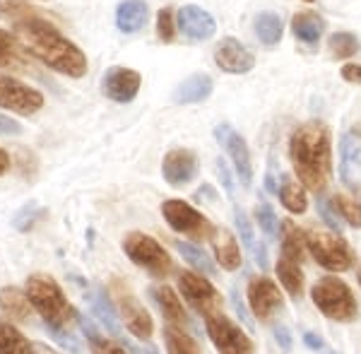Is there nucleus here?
<instances>
[{
	"instance_id": "obj_1",
	"label": "nucleus",
	"mask_w": 361,
	"mask_h": 354,
	"mask_svg": "<svg viewBox=\"0 0 361 354\" xmlns=\"http://www.w3.org/2000/svg\"><path fill=\"white\" fill-rule=\"evenodd\" d=\"M0 17L13 25V34L25 51L66 78H85L87 56L58 27L22 0H0Z\"/></svg>"
},
{
	"instance_id": "obj_2",
	"label": "nucleus",
	"mask_w": 361,
	"mask_h": 354,
	"mask_svg": "<svg viewBox=\"0 0 361 354\" xmlns=\"http://www.w3.org/2000/svg\"><path fill=\"white\" fill-rule=\"evenodd\" d=\"M289 161L304 188L323 193L333 173V145L323 121H308L289 138Z\"/></svg>"
},
{
	"instance_id": "obj_3",
	"label": "nucleus",
	"mask_w": 361,
	"mask_h": 354,
	"mask_svg": "<svg viewBox=\"0 0 361 354\" xmlns=\"http://www.w3.org/2000/svg\"><path fill=\"white\" fill-rule=\"evenodd\" d=\"M25 292L34 311L42 316L44 328H68L73 321H78V311L73 309L66 292L54 277L44 275V272L29 275L25 282Z\"/></svg>"
},
{
	"instance_id": "obj_4",
	"label": "nucleus",
	"mask_w": 361,
	"mask_h": 354,
	"mask_svg": "<svg viewBox=\"0 0 361 354\" xmlns=\"http://www.w3.org/2000/svg\"><path fill=\"white\" fill-rule=\"evenodd\" d=\"M311 299L316 309L330 321L349 323L359 316L357 297L352 294L349 284L342 282L340 277H320L311 289Z\"/></svg>"
},
{
	"instance_id": "obj_5",
	"label": "nucleus",
	"mask_w": 361,
	"mask_h": 354,
	"mask_svg": "<svg viewBox=\"0 0 361 354\" xmlns=\"http://www.w3.org/2000/svg\"><path fill=\"white\" fill-rule=\"evenodd\" d=\"M121 246H123V253L128 258H130L137 268H142L147 272L149 277L161 280V277H166L169 270L173 268L171 255H169L166 248L157 239H152V236L142 234V231H130V234H126Z\"/></svg>"
},
{
	"instance_id": "obj_6",
	"label": "nucleus",
	"mask_w": 361,
	"mask_h": 354,
	"mask_svg": "<svg viewBox=\"0 0 361 354\" xmlns=\"http://www.w3.org/2000/svg\"><path fill=\"white\" fill-rule=\"evenodd\" d=\"M306 246L318 265H323L330 272H347L354 265L352 246L335 231H318L308 229Z\"/></svg>"
},
{
	"instance_id": "obj_7",
	"label": "nucleus",
	"mask_w": 361,
	"mask_h": 354,
	"mask_svg": "<svg viewBox=\"0 0 361 354\" xmlns=\"http://www.w3.org/2000/svg\"><path fill=\"white\" fill-rule=\"evenodd\" d=\"M161 214H164L169 227L178 231V234L188 236V239L195 241L212 239L214 234L212 222L202 212H197L193 205H188L185 200H176V198L164 200L161 202Z\"/></svg>"
},
{
	"instance_id": "obj_8",
	"label": "nucleus",
	"mask_w": 361,
	"mask_h": 354,
	"mask_svg": "<svg viewBox=\"0 0 361 354\" xmlns=\"http://www.w3.org/2000/svg\"><path fill=\"white\" fill-rule=\"evenodd\" d=\"M178 292L180 297L188 301L190 309L205 318L222 309V294L217 292V287L207 277L197 275V272H180Z\"/></svg>"
},
{
	"instance_id": "obj_9",
	"label": "nucleus",
	"mask_w": 361,
	"mask_h": 354,
	"mask_svg": "<svg viewBox=\"0 0 361 354\" xmlns=\"http://www.w3.org/2000/svg\"><path fill=\"white\" fill-rule=\"evenodd\" d=\"M205 330L219 354H253L255 352L248 335L243 333L231 318L222 316L219 311L205 318Z\"/></svg>"
},
{
	"instance_id": "obj_10",
	"label": "nucleus",
	"mask_w": 361,
	"mask_h": 354,
	"mask_svg": "<svg viewBox=\"0 0 361 354\" xmlns=\"http://www.w3.org/2000/svg\"><path fill=\"white\" fill-rule=\"evenodd\" d=\"M111 292L116 294V304H118V313L123 316L128 330H130L133 338L137 340H149L152 338V330H154V323L149 318L147 309L137 301L135 294L126 287L121 280H114L111 284Z\"/></svg>"
},
{
	"instance_id": "obj_11",
	"label": "nucleus",
	"mask_w": 361,
	"mask_h": 354,
	"mask_svg": "<svg viewBox=\"0 0 361 354\" xmlns=\"http://www.w3.org/2000/svg\"><path fill=\"white\" fill-rule=\"evenodd\" d=\"M0 109H8L20 116H34L44 109V94L20 80L0 75Z\"/></svg>"
},
{
	"instance_id": "obj_12",
	"label": "nucleus",
	"mask_w": 361,
	"mask_h": 354,
	"mask_svg": "<svg viewBox=\"0 0 361 354\" xmlns=\"http://www.w3.org/2000/svg\"><path fill=\"white\" fill-rule=\"evenodd\" d=\"M214 140H217L219 147L229 154L231 164H234V169H236L238 181L243 185H250V181H253V161H250L248 145L243 140L241 133L229 123H219L214 128Z\"/></svg>"
},
{
	"instance_id": "obj_13",
	"label": "nucleus",
	"mask_w": 361,
	"mask_h": 354,
	"mask_svg": "<svg viewBox=\"0 0 361 354\" xmlns=\"http://www.w3.org/2000/svg\"><path fill=\"white\" fill-rule=\"evenodd\" d=\"M248 304H250V313H253L255 318L270 321V318L284 306V297L270 277L258 275L248 282Z\"/></svg>"
},
{
	"instance_id": "obj_14",
	"label": "nucleus",
	"mask_w": 361,
	"mask_h": 354,
	"mask_svg": "<svg viewBox=\"0 0 361 354\" xmlns=\"http://www.w3.org/2000/svg\"><path fill=\"white\" fill-rule=\"evenodd\" d=\"M140 87H142V75L133 68L114 66L102 78L104 97H109L116 104H130L137 97Z\"/></svg>"
},
{
	"instance_id": "obj_15",
	"label": "nucleus",
	"mask_w": 361,
	"mask_h": 354,
	"mask_svg": "<svg viewBox=\"0 0 361 354\" xmlns=\"http://www.w3.org/2000/svg\"><path fill=\"white\" fill-rule=\"evenodd\" d=\"M214 63L222 73L229 75H246L253 71L255 66V56L243 46L238 39L226 37L217 44L214 49Z\"/></svg>"
},
{
	"instance_id": "obj_16",
	"label": "nucleus",
	"mask_w": 361,
	"mask_h": 354,
	"mask_svg": "<svg viewBox=\"0 0 361 354\" xmlns=\"http://www.w3.org/2000/svg\"><path fill=\"white\" fill-rule=\"evenodd\" d=\"M197 169H200V164H197V157L195 152H190V149H171L164 161H161V176H164V181L169 185H188L193 178L197 176Z\"/></svg>"
},
{
	"instance_id": "obj_17",
	"label": "nucleus",
	"mask_w": 361,
	"mask_h": 354,
	"mask_svg": "<svg viewBox=\"0 0 361 354\" xmlns=\"http://www.w3.org/2000/svg\"><path fill=\"white\" fill-rule=\"evenodd\" d=\"M176 27L193 42H207L217 32L214 17L202 10L200 5H183L176 15Z\"/></svg>"
},
{
	"instance_id": "obj_18",
	"label": "nucleus",
	"mask_w": 361,
	"mask_h": 354,
	"mask_svg": "<svg viewBox=\"0 0 361 354\" xmlns=\"http://www.w3.org/2000/svg\"><path fill=\"white\" fill-rule=\"evenodd\" d=\"M0 68L17 73H32V58L13 32L0 29Z\"/></svg>"
},
{
	"instance_id": "obj_19",
	"label": "nucleus",
	"mask_w": 361,
	"mask_h": 354,
	"mask_svg": "<svg viewBox=\"0 0 361 354\" xmlns=\"http://www.w3.org/2000/svg\"><path fill=\"white\" fill-rule=\"evenodd\" d=\"M212 253L214 260L222 265L224 270L234 272L241 268V248L236 243V236L229 229H214L212 234Z\"/></svg>"
},
{
	"instance_id": "obj_20",
	"label": "nucleus",
	"mask_w": 361,
	"mask_h": 354,
	"mask_svg": "<svg viewBox=\"0 0 361 354\" xmlns=\"http://www.w3.org/2000/svg\"><path fill=\"white\" fill-rule=\"evenodd\" d=\"M149 8L145 0H123L116 8V27L123 34H137L140 29L147 25Z\"/></svg>"
},
{
	"instance_id": "obj_21",
	"label": "nucleus",
	"mask_w": 361,
	"mask_h": 354,
	"mask_svg": "<svg viewBox=\"0 0 361 354\" xmlns=\"http://www.w3.org/2000/svg\"><path fill=\"white\" fill-rule=\"evenodd\" d=\"M214 90L212 78L205 73H195L185 78L176 90H173V102L176 104H200L205 102Z\"/></svg>"
},
{
	"instance_id": "obj_22",
	"label": "nucleus",
	"mask_w": 361,
	"mask_h": 354,
	"mask_svg": "<svg viewBox=\"0 0 361 354\" xmlns=\"http://www.w3.org/2000/svg\"><path fill=\"white\" fill-rule=\"evenodd\" d=\"M149 294H152V299H154L157 309L161 311V316L166 318L169 326H178V328H183L185 323H188V316H185L183 304H180L178 294L173 292L171 287H166V284H164V287H154Z\"/></svg>"
},
{
	"instance_id": "obj_23",
	"label": "nucleus",
	"mask_w": 361,
	"mask_h": 354,
	"mask_svg": "<svg viewBox=\"0 0 361 354\" xmlns=\"http://www.w3.org/2000/svg\"><path fill=\"white\" fill-rule=\"evenodd\" d=\"M0 311L17 323H27L34 313V306H32V301H29L27 292L8 284V287L0 289Z\"/></svg>"
},
{
	"instance_id": "obj_24",
	"label": "nucleus",
	"mask_w": 361,
	"mask_h": 354,
	"mask_svg": "<svg viewBox=\"0 0 361 354\" xmlns=\"http://www.w3.org/2000/svg\"><path fill=\"white\" fill-rule=\"evenodd\" d=\"M340 154H342V181H345L349 188L357 190V181H354V169L361 161V138L357 130H347L342 135V145H340Z\"/></svg>"
},
{
	"instance_id": "obj_25",
	"label": "nucleus",
	"mask_w": 361,
	"mask_h": 354,
	"mask_svg": "<svg viewBox=\"0 0 361 354\" xmlns=\"http://www.w3.org/2000/svg\"><path fill=\"white\" fill-rule=\"evenodd\" d=\"M277 195H279V202L284 205V210H289L292 214H304L306 207H308V200H306V190H304V183L294 176H279V185H277Z\"/></svg>"
},
{
	"instance_id": "obj_26",
	"label": "nucleus",
	"mask_w": 361,
	"mask_h": 354,
	"mask_svg": "<svg viewBox=\"0 0 361 354\" xmlns=\"http://www.w3.org/2000/svg\"><path fill=\"white\" fill-rule=\"evenodd\" d=\"M323 29H325V22L323 17L313 10H304V13H296L294 20H292V32L299 42H304L308 46H316L323 37Z\"/></svg>"
},
{
	"instance_id": "obj_27",
	"label": "nucleus",
	"mask_w": 361,
	"mask_h": 354,
	"mask_svg": "<svg viewBox=\"0 0 361 354\" xmlns=\"http://www.w3.org/2000/svg\"><path fill=\"white\" fill-rule=\"evenodd\" d=\"M253 32H255V37H258L260 44L275 46V44L282 42L284 25H282V20H279L277 13H272V10H263V13L255 15Z\"/></svg>"
},
{
	"instance_id": "obj_28",
	"label": "nucleus",
	"mask_w": 361,
	"mask_h": 354,
	"mask_svg": "<svg viewBox=\"0 0 361 354\" xmlns=\"http://www.w3.org/2000/svg\"><path fill=\"white\" fill-rule=\"evenodd\" d=\"M282 229V258H289L294 263H304V251H306V236L292 219H284L279 224Z\"/></svg>"
},
{
	"instance_id": "obj_29",
	"label": "nucleus",
	"mask_w": 361,
	"mask_h": 354,
	"mask_svg": "<svg viewBox=\"0 0 361 354\" xmlns=\"http://www.w3.org/2000/svg\"><path fill=\"white\" fill-rule=\"evenodd\" d=\"M90 304H92V313L104 323V328L111 335H121L118 313H116L111 299H109V294L104 292L102 287H94V292H92V297H90Z\"/></svg>"
},
{
	"instance_id": "obj_30",
	"label": "nucleus",
	"mask_w": 361,
	"mask_h": 354,
	"mask_svg": "<svg viewBox=\"0 0 361 354\" xmlns=\"http://www.w3.org/2000/svg\"><path fill=\"white\" fill-rule=\"evenodd\" d=\"M236 229H238V234H241L243 243H246V248L253 253L255 265H258L260 270H267V248L255 239L253 224H250V219L246 217V212H243L241 207H236Z\"/></svg>"
},
{
	"instance_id": "obj_31",
	"label": "nucleus",
	"mask_w": 361,
	"mask_h": 354,
	"mask_svg": "<svg viewBox=\"0 0 361 354\" xmlns=\"http://www.w3.org/2000/svg\"><path fill=\"white\" fill-rule=\"evenodd\" d=\"M0 354H39L34 345L17 330L13 323L0 318Z\"/></svg>"
},
{
	"instance_id": "obj_32",
	"label": "nucleus",
	"mask_w": 361,
	"mask_h": 354,
	"mask_svg": "<svg viewBox=\"0 0 361 354\" xmlns=\"http://www.w3.org/2000/svg\"><path fill=\"white\" fill-rule=\"evenodd\" d=\"M275 272L292 297H301L304 294V272H301V263H294L289 258H279L275 265Z\"/></svg>"
},
{
	"instance_id": "obj_33",
	"label": "nucleus",
	"mask_w": 361,
	"mask_h": 354,
	"mask_svg": "<svg viewBox=\"0 0 361 354\" xmlns=\"http://www.w3.org/2000/svg\"><path fill=\"white\" fill-rule=\"evenodd\" d=\"M164 342H166L169 354H200V345L195 342L193 335L185 333V330L178 326H169L166 323Z\"/></svg>"
},
{
	"instance_id": "obj_34",
	"label": "nucleus",
	"mask_w": 361,
	"mask_h": 354,
	"mask_svg": "<svg viewBox=\"0 0 361 354\" xmlns=\"http://www.w3.org/2000/svg\"><path fill=\"white\" fill-rule=\"evenodd\" d=\"M78 323H80V328H82L85 338L90 340L92 352H94V354H126L123 347L114 345L111 340L104 338V335L99 333V328L90 321V318H85V316H80V313H78Z\"/></svg>"
},
{
	"instance_id": "obj_35",
	"label": "nucleus",
	"mask_w": 361,
	"mask_h": 354,
	"mask_svg": "<svg viewBox=\"0 0 361 354\" xmlns=\"http://www.w3.org/2000/svg\"><path fill=\"white\" fill-rule=\"evenodd\" d=\"M176 251L183 255L185 263H190L197 272H202V275H214V272H217V265H214V260L209 258V255L202 251V248H197L195 243L176 241Z\"/></svg>"
},
{
	"instance_id": "obj_36",
	"label": "nucleus",
	"mask_w": 361,
	"mask_h": 354,
	"mask_svg": "<svg viewBox=\"0 0 361 354\" xmlns=\"http://www.w3.org/2000/svg\"><path fill=\"white\" fill-rule=\"evenodd\" d=\"M328 49L337 61H347V58L359 54L361 42L357 34H352V32H335V34H330V39H328Z\"/></svg>"
},
{
	"instance_id": "obj_37",
	"label": "nucleus",
	"mask_w": 361,
	"mask_h": 354,
	"mask_svg": "<svg viewBox=\"0 0 361 354\" xmlns=\"http://www.w3.org/2000/svg\"><path fill=\"white\" fill-rule=\"evenodd\" d=\"M333 207L342 217V222H347L352 229H361V200L359 198L337 193L333 198Z\"/></svg>"
},
{
	"instance_id": "obj_38",
	"label": "nucleus",
	"mask_w": 361,
	"mask_h": 354,
	"mask_svg": "<svg viewBox=\"0 0 361 354\" xmlns=\"http://www.w3.org/2000/svg\"><path fill=\"white\" fill-rule=\"evenodd\" d=\"M46 214V207L44 205H39V202H27V205H22L20 210L15 212V217H13V227L17 231H22V234H27L29 229L34 227V224L39 222Z\"/></svg>"
},
{
	"instance_id": "obj_39",
	"label": "nucleus",
	"mask_w": 361,
	"mask_h": 354,
	"mask_svg": "<svg viewBox=\"0 0 361 354\" xmlns=\"http://www.w3.org/2000/svg\"><path fill=\"white\" fill-rule=\"evenodd\" d=\"M176 15H173L171 8H161L159 13H157V37H159V42H173V37H176Z\"/></svg>"
},
{
	"instance_id": "obj_40",
	"label": "nucleus",
	"mask_w": 361,
	"mask_h": 354,
	"mask_svg": "<svg viewBox=\"0 0 361 354\" xmlns=\"http://www.w3.org/2000/svg\"><path fill=\"white\" fill-rule=\"evenodd\" d=\"M255 222H258V227L265 231V236H277V214L272 210V205H267V202H258V207H255Z\"/></svg>"
},
{
	"instance_id": "obj_41",
	"label": "nucleus",
	"mask_w": 361,
	"mask_h": 354,
	"mask_svg": "<svg viewBox=\"0 0 361 354\" xmlns=\"http://www.w3.org/2000/svg\"><path fill=\"white\" fill-rule=\"evenodd\" d=\"M316 207H318V214H320V219H323L325 224H328L330 229L335 231V234H340L342 227H345V222H342V217L337 214V210L333 207V202H330L328 198H316Z\"/></svg>"
},
{
	"instance_id": "obj_42",
	"label": "nucleus",
	"mask_w": 361,
	"mask_h": 354,
	"mask_svg": "<svg viewBox=\"0 0 361 354\" xmlns=\"http://www.w3.org/2000/svg\"><path fill=\"white\" fill-rule=\"evenodd\" d=\"M46 330H49V335L63 347V350H68V352H73V354L82 352V342H80V338L75 333H70L68 328H46Z\"/></svg>"
},
{
	"instance_id": "obj_43",
	"label": "nucleus",
	"mask_w": 361,
	"mask_h": 354,
	"mask_svg": "<svg viewBox=\"0 0 361 354\" xmlns=\"http://www.w3.org/2000/svg\"><path fill=\"white\" fill-rule=\"evenodd\" d=\"M272 335H275V340H277V345L282 347L284 352H289L292 350V333H289V328L287 326H275L272 328Z\"/></svg>"
},
{
	"instance_id": "obj_44",
	"label": "nucleus",
	"mask_w": 361,
	"mask_h": 354,
	"mask_svg": "<svg viewBox=\"0 0 361 354\" xmlns=\"http://www.w3.org/2000/svg\"><path fill=\"white\" fill-rule=\"evenodd\" d=\"M217 173H219V181H222V185L226 188V193L234 195V178H231V171L226 169L224 159H217Z\"/></svg>"
},
{
	"instance_id": "obj_45",
	"label": "nucleus",
	"mask_w": 361,
	"mask_h": 354,
	"mask_svg": "<svg viewBox=\"0 0 361 354\" xmlns=\"http://www.w3.org/2000/svg\"><path fill=\"white\" fill-rule=\"evenodd\" d=\"M17 133H22L20 123L10 118V116L0 114V135H17Z\"/></svg>"
},
{
	"instance_id": "obj_46",
	"label": "nucleus",
	"mask_w": 361,
	"mask_h": 354,
	"mask_svg": "<svg viewBox=\"0 0 361 354\" xmlns=\"http://www.w3.org/2000/svg\"><path fill=\"white\" fill-rule=\"evenodd\" d=\"M342 78L352 85H361V66L359 63H347V66L342 68Z\"/></svg>"
},
{
	"instance_id": "obj_47",
	"label": "nucleus",
	"mask_w": 361,
	"mask_h": 354,
	"mask_svg": "<svg viewBox=\"0 0 361 354\" xmlns=\"http://www.w3.org/2000/svg\"><path fill=\"white\" fill-rule=\"evenodd\" d=\"M231 301H234V306H236L238 316H241L243 321H246V326H248V328H253V321H250V313L246 311V306L241 304V297H238V292H236V289H234V292H231Z\"/></svg>"
},
{
	"instance_id": "obj_48",
	"label": "nucleus",
	"mask_w": 361,
	"mask_h": 354,
	"mask_svg": "<svg viewBox=\"0 0 361 354\" xmlns=\"http://www.w3.org/2000/svg\"><path fill=\"white\" fill-rule=\"evenodd\" d=\"M304 345L308 347V350L318 352V350H323V347H325V342H323V338H318L316 333H304Z\"/></svg>"
},
{
	"instance_id": "obj_49",
	"label": "nucleus",
	"mask_w": 361,
	"mask_h": 354,
	"mask_svg": "<svg viewBox=\"0 0 361 354\" xmlns=\"http://www.w3.org/2000/svg\"><path fill=\"white\" fill-rule=\"evenodd\" d=\"M195 198L197 200H217V193H214V188L212 185H200V188H197V193H195Z\"/></svg>"
},
{
	"instance_id": "obj_50",
	"label": "nucleus",
	"mask_w": 361,
	"mask_h": 354,
	"mask_svg": "<svg viewBox=\"0 0 361 354\" xmlns=\"http://www.w3.org/2000/svg\"><path fill=\"white\" fill-rule=\"evenodd\" d=\"M8 169H10V154L0 147V176H3V173H8Z\"/></svg>"
},
{
	"instance_id": "obj_51",
	"label": "nucleus",
	"mask_w": 361,
	"mask_h": 354,
	"mask_svg": "<svg viewBox=\"0 0 361 354\" xmlns=\"http://www.w3.org/2000/svg\"><path fill=\"white\" fill-rule=\"evenodd\" d=\"M359 284H361V270H359Z\"/></svg>"
},
{
	"instance_id": "obj_52",
	"label": "nucleus",
	"mask_w": 361,
	"mask_h": 354,
	"mask_svg": "<svg viewBox=\"0 0 361 354\" xmlns=\"http://www.w3.org/2000/svg\"><path fill=\"white\" fill-rule=\"evenodd\" d=\"M306 3H313V0H306Z\"/></svg>"
},
{
	"instance_id": "obj_53",
	"label": "nucleus",
	"mask_w": 361,
	"mask_h": 354,
	"mask_svg": "<svg viewBox=\"0 0 361 354\" xmlns=\"http://www.w3.org/2000/svg\"><path fill=\"white\" fill-rule=\"evenodd\" d=\"M330 354H335V352H330Z\"/></svg>"
}]
</instances>
